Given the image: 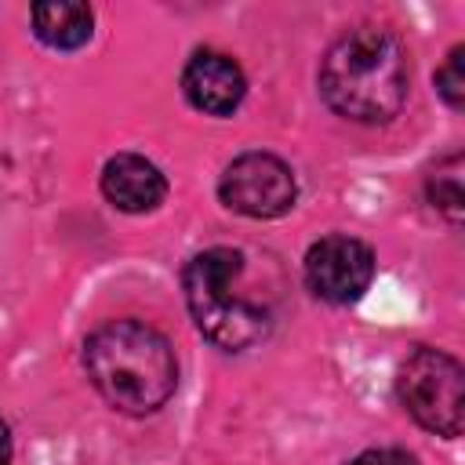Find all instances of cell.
<instances>
[{"mask_svg":"<svg viewBox=\"0 0 465 465\" xmlns=\"http://www.w3.org/2000/svg\"><path fill=\"white\" fill-rule=\"evenodd\" d=\"M407 51L378 25H360L338 36L320 62L323 102L356 124H385L407 102Z\"/></svg>","mask_w":465,"mask_h":465,"instance_id":"1","label":"cell"},{"mask_svg":"<svg viewBox=\"0 0 465 465\" xmlns=\"http://www.w3.org/2000/svg\"><path fill=\"white\" fill-rule=\"evenodd\" d=\"M84 367L102 400L124 414L160 411L178 385L171 341L142 320L102 323L84 345Z\"/></svg>","mask_w":465,"mask_h":465,"instance_id":"2","label":"cell"},{"mask_svg":"<svg viewBox=\"0 0 465 465\" xmlns=\"http://www.w3.org/2000/svg\"><path fill=\"white\" fill-rule=\"evenodd\" d=\"M240 276L243 254L232 247L200 251L182 272L185 302L200 334L229 352H240L269 334V312L240 291Z\"/></svg>","mask_w":465,"mask_h":465,"instance_id":"3","label":"cell"},{"mask_svg":"<svg viewBox=\"0 0 465 465\" xmlns=\"http://www.w3.org/2000/svg\"><path fill=\"white\" fill-rule=\"evenodd\" d=\"M396 392H400V403L407 407V414L421 429L447 436V440L461 436V429H465V371L450 352L418 345L400 363Z\"/></svg>","mask_w":465,"mask_h":465,"instance_id":"4","label":"cell"},{"mask_svg":"<svg viewBox=\"0 0 465 465\" xmlns=\"http://www.w3.org/2000/svg\"><path fill=\"white\" fill-rule=\"evenodd\" d=\"M218 196L229 211L247 214V218H280L294 207L298 185L291 167L272 156V153H243L236 156L222 182H218Z\"/></svg>","mask_w":465,"mask_h":465,"instance_id":"5","label":"cell"},{"mask_svg":"<svg viewBox=\"0 0 465 465\" xmlns=\"http://www.w3.org/2000/svg\"><path fill=\"white\" fill-rule=\"evenodd\" d=\"M374 276V254L352 236H323L305 254V283L316 298L331 305H349L363 298Z\"/></svg>","mask_w":465,"mask_h":465,"instance_id":"6","label":"cell"},{"mask_svg":"<svg viewBox=\"0 0 465 465\" xmlns=\"http://www.w3.org/2000/svg\"><path fill=\"white\" fill-rule=\"evenodd\" d=\"M182 91L193 109L207 116H229L247 91L243 69L222 51H196L182 73Z\"/></svg>","mask_w":465,"mask_h":465,"instance_id":"7","label":"cell"},{"mask_svg":"<svg viewBox=\"0 0 465 465\" xmlns=\"http://www.w3.org/2000/svg\"><path fill=\"white\" fill-rule=\"evenodd\" d=\"M102 193L113 207L127 214H142V211H153L167 196V178L145 156L120 153L102 167Z\"/></svg>","mask_w":465,"mask_h":465,"instance_id":"8","label":"cell"},{"mask_svg":"<svg viewBox=\"0 0 465 465\" xmlns=\"http://www.w3.org/2000/svg\"><path fill=\"white\" fill-rule=\"evenodd\" d=\"M91 25L94 15L87 4L76 0H51V4H36L33 7V33L58 51H76L91 40Z\"/></svg>","mask_w":465,"mask_h":465,"instance_id":"9","label":"cell"},{"mask_svg":"<svg viewBox=\"0 0 465 465\" xmlns=\"http://www.w3.org/2000/svg\"><path fill=\"white\" fill-rule=\"evenodd\" d=\"M425 193H429V203L436 211H443L450 222H461V211H465V193H461V156H447L440 160L429 178H425Z\"/></svg>","mask_w":465,"mask_h":465,"instance_id":"10","label":"cell"},{"mask_svg":"<svg viewBox=\"0 0 465 465\" xmlns=\"http://www.w3.org/2000/svg\"><path fill=\"white\" fill-rule=\"evenodd\" d=\"M461 58H465V47H450L447 62L436 69V91L440 98L450 105V109H461L465 105V69H461Z\"/></svg>","mask_w":465,"mask_h":465,"instance_id":"11","label":"cell"},{"mask_svg":"<svg viewBox=\"0 0 465 465\" xmlns=\"http://www.w3.org/2000/svg\"><path fill=\"white\" fill-rule=\"evenodd\" d=\"M349 465H418V461H414V454H407V450L378 447V450H363V454H356Z\"/></svg>","mask_w":465,"mask_h":465,"instance_id":"12","label":"cell"},{"mask_svg":"<svg viewBox=\"0 0 465 465\" xmlns=\"http://www.w3.org/2000/svg\"><path fill=\"white\" fill-rule=\"evenodd\" d=\"M7 458H11V432H7V425L0 421V465H7Z\"/></svg>","mask_w":465,"mask_h":465,"instance_id":"13","label":"cell"}]
</instances>
